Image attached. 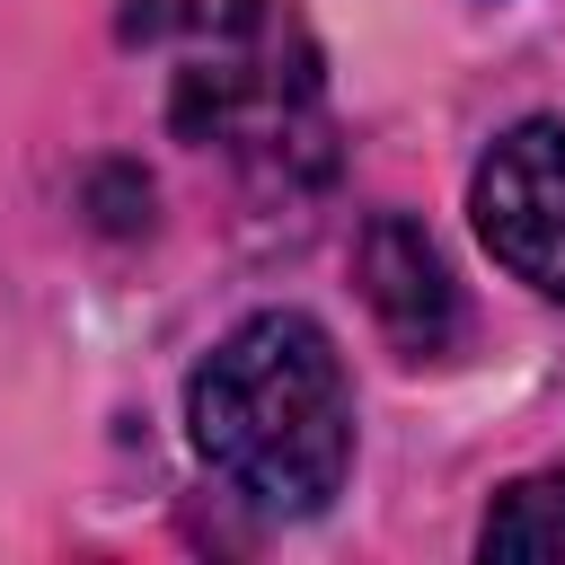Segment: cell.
<instances>
[{"instance_id":"6da1fadb","label":"cell","mask_w":565,"mask_h":565,"mask_svg":"<svg viewBox=\"0 0 565 565\" xmlns=\"http://www.w3.org/2000/svg\"><path fill=\"white\" fill-rule=\"evenodd\" d=\"M185 433L238 503L309 521L353 477V371L309 309H256L194 362Z\"/></svg>"},{"instance_id":"7a4b0ae2","label":"cell","mask_w":565,"mask_h":565,"mask_svg":"<svg viewBox=\"0 0 565 565\" xmlns=\"http://www.w3.org/2000/svg\"><path fill=\"white\" fill-rule=\"evenodd\" d=\"M168 124L247 168H282L318 141V44L291 0H194Z\"/></svg>"},{"instance_id":"3957f363","label":"cell","mask_w":565,"mask_h":565,"mask_svg":"<svg viewBox=\"0 0 565 565\" xmlns=\"http://www.w3.org/2000/svg\"><path fill=\"white\" fill-rule=\"evenodd\" d=\"M468 221L512 282H530L539 300H565V124L556 115H530L486 141L468 177Z\"/></svg>"},{"instance_id":"277c9868","label":"cell","mask_w":565,"mask_h":565,"mask_svg":"<svg viewBox=\"0 0 565 565\" xmlns=\"http://www.w3.org/2000/svg\"><path fill=\"white\" fill-rule=\"evenodd\" d=\"M353 282H362V309L380 318V335L397 353H441L459 335V282L441 265V247L406 221V212H371L362 238H353Z\"/></svg>"},{"instance_id":"5b68a950","label":"cell","mask_w":565,"mask_h":565,"mask_svg":"<svg viewBox=\"0 0 565 565\" xmlns=\"http://www.w3.org/2000/svg\"><path fill=\"white\" fill-rule=\"evenodd\" d=\"M477 556H565V468L512 477L477 521Z\"/></svg>"},{"instance_id":"8992f818","label":"cell","mask_w":565,"mask_h":565,"mask_svg":"<svg viewBox=\"0 0 565 565\" xmlns=\"http://www.w3.org/2000/svg\"><path fill=\"white\" fill-rule=\"evenodd\" d=\"M168 26V0H124V35H159Z\"/></svg>"}]
</instances>
